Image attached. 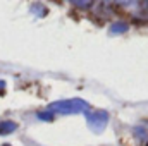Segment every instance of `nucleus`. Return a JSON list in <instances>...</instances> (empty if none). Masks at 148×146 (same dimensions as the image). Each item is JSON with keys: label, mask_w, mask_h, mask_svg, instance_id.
Masks as SVG:
<instances>
[{"label": "nucleus", "mask_w": 148, "mask_h": 146, "mask_svg": "<svg viewBox=\"0 0 148 146\" xmlns=\"http://www.w3.org/2000/svg\"><path fill=\"white\" fill-rule=\"evenodd\" d=\"M90 105L88 102L81 100V98H69V100H60L55 102L48 107V112L52 113H62V115H71V113H81V112H88Z\"/></svg>", "instance_id": "nucleus-1"}, {"label": "nucleus", "mask_w": 148, "mask_h": 146, "mask_svg": "<svg viewBox=\"0 0 148 146\" xmlns=\"http://www.w3.org/2000/svg\"><path fill=\"white\" fill-rule=\"evenodd\" d=\"M86 124L93 132H102L109 124V113L105 110H88L86 112Z\"/></svg>", "instance_id": "nucleus-2"}, {"label": "nucleus", "mask_w": 148, "mask_h": 146, "mask_svg": "<svg viewBox=\"0 0 148 146\" xmlns=\"http://www.w3.org/2000/svg\"><path fill=\"white\" fill-rule=\"evenodd\" d=\"M17 129V124L12 120H2L0 122V134H12Z\"/></svg>", "instance_id": "nucleus-3"}, {"label": "nucleus", "mask_w": 148, "mask_h": 146, "mask_svg": "<svg viewBox=\"0 0 148 146\" xmlns=\"http://www.w3.org/2000/svg\"><path fill=\"white\" fill-rule=\"evenodd\" d=\"M129 29V24L127 23H122V21H119V23H114L110 26V35H121V33H126Z\"/></svg>", "instance_id": "nucleus-4"}, {"label": "nucleus", "mask_w": 148, "mask_h": 146, "mask_svg": "<svg viewBox=\"0 0 148 146\" xmlns=\"http://www.w3.org/2000/svg\"><path fill=\"white\" fill-rule=\"evenodd\" d=\"M74 7H91L93 3L91 2H73Z\"/></svg>", "instance_id": "nucleus-5"}, {"label": "nucleus", "mask_w": 148, "mask_h": 146, "mask_svg": "<svg viewBox=\"0 0 148 146\" xmlns=\"http://www.w3.org/2000/svg\"><path fill=\"white\" fill-rule=\"evenodd\" d=\"M5 88H7V86H5V81H2V79H0V96L5 93Z\"/></svg>", "instance_id": "nucleus-6"}, {"label": "nucleus", "mask_w": 148, "mask_h": 146, "mask_svg": "<svg viewBox=\"0 0 148 146\" xmlns=\"http://www.w3.org/2000/svg\"><path fill=\"white\" fill-rule=\"evenodd\" d=\"M5 146H10V145H5Z\"/></svg>", "instance_id": "nucleus-7"}]
</instances>
